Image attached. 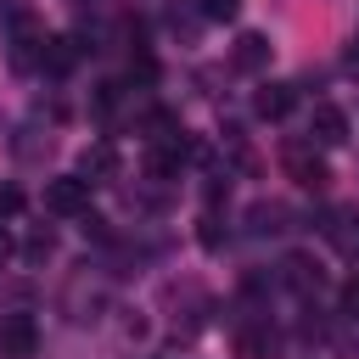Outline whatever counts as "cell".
I'll use <instances>...</instances> for the list:
<instances>
[{
    "label": "cell",
    "instance_id": "52a82bcc",
    "mask_svg": "<svg viewBox=\"0 0 359 359\" xmlns=\"http://www.w3.org/2000/svg\"><path fill=\"white\" fill-rule=\"evenodd\" d=\"M264 62H269V39H264V34H241V39H236V67H241V73H258Z\"/></svg>",
    "mask_w": 359,
    "mask_h": 359
},
{
    "label": "cell",
    "instance_id": "3957f363",
    "mask_svg": "<svg viewBox=\"0 0 359 359\" xmlns=\"http://www.w3.org/2000/svg\"><path fill=\"white\" fill-rule=\"evenodd\" d=\"M309 140H320V146H342V140H348V112L331 107V101H320V107L309 112Z\"/></svg>",
    "mask_w": 359,
    "mask_h": 359
},
{
    "label": "cell",
    "instance_id": "5b68a950",
    "mask_svg": "<svg viewBox=\"0 0 359 359\" xmlns=\"http://www.w3.org/2000/svg\"><path fill=\"white\" fill-rule=\"evenodd\" d=\"M252 107H258V118H286V112L297 107V90H292V84H264V90L252 95Z\"/></svg>",
    "mask_w": 359,
    "mask_h": 359
},
{
    "label": "cell",
    "instance_id": "8992f818",
    "mask_svg": "<svg viewBox=\"0 0 359 359\" xmlns=\"http://www.w3.org/2000/svg\"><path fill=\"white\" fill-rule=\"evenodd\" d=\"M112 168H118V151H112L107 140H95V146H84V157H79V174H84L90 185H95V180H107Z\"/></svg>",
    "mask_w": 359,
    "mask_h": 359
},
{
    "label": "cell",
    "instance_id": "6da1fadb",
    "mask_svg": "<svg viewBox=\"0 0 359 359\" xmlns=\"http://www.w3.org/2000/svg\"><path fill=\"white\" fill-rule=\"evenodd\" d=\"M45 208L62 213V219H79V213L90 208V180H84V174H62V180H50V185H45Z\"/></svg>",
    "mask_w": 359,
    "mask_h": 359
},
{
    "label": "cell",
    "instance_id": "4fadbf2b",
    "mask_svg": "<svg viewBox=\"0 0 359 359\" xmlns=\"http://www.w3.org/2000/svg\"><path fill=\"white\" fill-rule=\"evenodd\" d=\"M202 247H219V219H202Z\"/></svg>",
    "mask_w": 359,
    "mask_h": 359
},
{
    "label": "cell",
    "instance_id": "7a4b0ae2",
    "mask_svg": "<svg viewBox=\"0 0 359 359\" xmlns=\"http://www.w3.org/2000/svg\"><path fill=\"white\" fill-rule=\"evenodd\" d=\"M34 348H39L34 314H6V320H0V353H11V359H34Z\"/></svg>",
    "mask_w": 359,
    "mask_h": 359
},
{
    "label": "cell",
    "instance_id": "7c38bea8",
    "mask_svg": "<svg viewBox=\"0 0 359 359\" xmlns=\"http://www.w3.org/2000/svg\"><path fill=\"white\" fill-rule=\"evenodd\" d=\"M202 17H213V22H230V17H236V0H202Z\"/></svg>",
    "mask_w": 359,
    "mask_h": 359
},
{
    "label": "cell",
    "instance_id": "277c9868",
    "mask_svg": "<svg viewBox=\"0 0 359 359\" xmlns=\"http://www.w3.org/2000/svg\"><path fill=\"white\" fill-rule=\"evenodd\" d=\"M286 174H292L303 191H325V180H331L325 163H320L314 151H303V146H286Z\"/></svg>",
    "mask_w": 359,
    "mask_h": 359
},
{
    "label": "cell",
    "instance_id": "9c48e42d",
    "mask_svg": "<svg viewBox=\"0 0 359 359\" xmlns=\"http://www.w3.org/2000/svg\"><path fill=\"white\" fill-rule=\"evenodd\" d=\"M39 67H50V73H67V67H73V39H45V50H39Z\"/></svg>",
    "mask_w": 359,
    "mask_h": 359
},
{
    "label": "cell",
    "instance_id": "ba28073f",
    "mask_svg": "<svg viewBox=\"0 0 359 359\" xmlns=\"http://www.w3.org/2000/svg\"><path fill=\"white\" fill-rule=\"evenodd\" d=\"M353 224H359L353 213H337V219L325 224V236H331V247H337L342 258H359V230H353Z\"/></svg>",
    "mask_w": 359,
    "mask_h": 359
},
{
    "label": "cell",
    "instance_id": "8fae6325",
    "mask_svg": "<svg viewBox=\"0 0 359 359\" xmlns=\"http://www.w3.org/2000/svg\"><path fill=\"white\" fill-rule=\"evenodd\" d=\"M342 314H348V320H359V275H348V280H342Z\"/></svg>",
    "mask_w": 359,
    "mask_h": 359
},
{
    "label": "cell",
    "instance_id": "30bf717a",
    "mask_svg": "<svg viewBox=\"0 0 359 359\" xmlns=\"http://www.w3.org/2000/svg\"><path fill=\"white\" fill-rule=\"evenodd\" d=\"M269 342H275L269 331H241V337H236V348H241L247 359H258V353H269Z\"/></svg>",
    "mask_w": 359,
    "mask_h": 359
}]
</instances>
